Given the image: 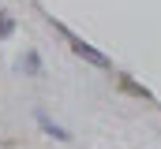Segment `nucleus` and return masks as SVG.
<instances>
[{
  "label": "nucleus",
  "instance_id": "nucleus-1",
  "mask_svg": "<svg viewBox=\"0 0 161 149\" xmlns=\"http://www.w3.org/2000/svg\"><path fill=\"white\" fill-rule=\"evenodd\" d=\"M68 41H71V49H75V56H82L86 64H94V67H109V56H105V52H97L94 45H86L82 37H75V34H68Z\"/></svg>",
  "mask_w": 161,
  "mask_h": 149
},
{
  "label": "nucleus",
  "instance_id": "nucleus-2",
  "mask_svg": "<svg viewBox=\"0 0 161 149\" xmlns=\"http://www.w3.org/2000/svg\"><path fill=\"white\" fill-rule=\"evenodd\" d=\"M38 123L45 127V131H49V134H53V138H60V142H68V138H71V134H68L64 127H56V123H49V116H45V112H38Z\"/></svg>",
  "mask_w": 161,
  "mask_h": 149
},
{
  "label": "nucleus",
  "instance_id": "nucleus-3",
  "mask_svg": "<svg viewBox=\"0 0 161 149\" xmlns=\"http://www.w3.org/2000/svg\"><path fill=\"white\" fill-rule=\"evenodd\" d=\"M8 34H11V19L4 15V19H0V37H8Z\"/></svg>",
  "mask_w": 161,
  "mask_h": 149
}]
</instances>
